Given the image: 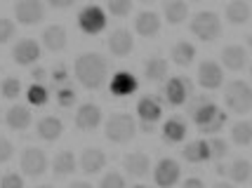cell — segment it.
Segmentation results:
<instances>
[{"label":"cell","instance_id":"37","mask_svg":"<svg viewBox=\"0 0 252 188\" xmlns=\"http://www.w3.org/2000/svg\"><path fill=\"white\" fill-rule=\"evenodd\" d=\"M106 10H109L113 17H125V14L132 12V2L130 0H109Z\"/></svg>","mask_w":252,"mask_h":188},{"label":"cell","instance_id":"26","mask_svg":"<svg viewBox=\"0 0 252 188\" xmlns=\"http://www.w3.org/2000/svg\"><path fill=\"white\" fill-rule=\"evenodd\" d=\"M182 155L187 158L189 162H193V165L205 162V160H210V144L205 139H196V141H191V144L184 146Z\"/></svg>","mask_w":252,"mask_h":188},{"label":"cell","instance_id":"50","mask_svg":"<svg viewBox=\"0 0 252 188\" xmlns=\"http://www.w3.org/2000/svg\"><path fill=\"white\" fill-rule=\"evenodd\" d=\"M35 188H55V186H47V184H45V186H35Z\"/></svg>","mask_w":252,"mask_h":188},{"label":"cell","instance_id":"9","mask_svg":"<svg viewBox=\"0 0 252 188\" xmlns=\"http://www.w3.org/2000/svg\"><path fill=\"white\" fill-rule=\"evenodd\" d=\"M14 19L24 26H35L45 19V5L40 0H19L14 5Z\"/></svg>","mask_w":252,"mask_h":188},{"label":"cell","instance_id":"22","mask_svg":"<svg viewBox=\"0 0 252 188\" xmlns=\"http://www.w3.org/2000/svg\"><path fill=\"white\" fill-rule=\"evenodd\" d=\"M33 115L31 111L24 106V104H14L10 111H7V115H5V122H7V127H12V130H17V132H22V130H29V125H31Z\"/></svg>","mask_w":252,"mask_h":188},{"label":"cell","instance_id":"32","mask_svg":"<svg viewBox=\"0 0 252 188\" xmlns=\"http://www.w3.org/2000/svg\"><path fill=\"white\" fill-rule=\"evenodd\" d=\"M231 141L236 146H250L252 144V122L238 120L231 127Z\"/></svg>","mask_w":252,"mask_h":188},{"label":"cell","instance_id":"52","mask_svg":"<svg viewBox=\"0 0 252 188\" xmlns=\"http://www.w3.org/2000/svg\"><path fill=\"white\" fill-rule=\"evenodd\" d=\"M250 76H252V66H250Z\"/></svg>","mask_w":252,"mask_h":188},{"label":"cell","instance_id":"11","mask_svg":"<svg viewBox=\"0 0 252 188\" xmlns=\"http://www.w3.org/2000/svg\"><path fill=\"white\" fill-rule=\"evenodd\" d=\"M12 59L19 66H31V64H35L40 59V45L35 43L33 38H24V40H19L12 47Z\"/></svg>","mask_w":252,"mask_h":188},{"label":"cell","instance_id":"5","mask_svg":"<svg viewBox=\"0 0 252 188\" xmlns=\"http://www.w3.org/2000/svg\"><path fill=\"white\" fill-rule=\"evenodd\" d=\"M224 101L233 113H248L252 108V87L243 80H231L224 87Z\"/></svg>","mask_w":252,"mask_h":188},{"label":"cell","instance_id":"20","mask_svg":"<svg viewBox=\"0 0 252 188\" xmlns=\"http://www.w3.org/2000/svg\"><path fill=\"white\" fill-rule=\"evenodd\" d=\"M134 31L144 38H154L158 35L160 31V19H158V14L156 12H139L137 14V19H134Z\"/></svg>","mask_w":252,"mask_h":188},{"label":"cell","instance_id":"8","mask_svg":"<svg viewBox=\"0 0 252 188\" xmlns=\"http://www.w3.org/2000/svg\"><path fill=\"white\" fill-rule=\"evenodd\" d=\"M19 167H22V172L26 174V177H43L45 169H47V155H45V151H40V148H35V146H31V148H26L22 153V158H19Z\"/></svg>","mask_w":252,"mask_h":188},{"label":"cell","instance_id":"10","mask_svg":"<svg viewBox=\"0 0 252 188\" xmlns=\"http://www.w3.org/2000/svg\"><path fill=\"white\" fill-rule=\"evenodd\" d=\"M179 174H182V169H179V162L172 160V158H163L154 169V179H156V186L160 188H172L179 181Z\"/></svg>","mask_w":252,"mask_h":188},{"label":"cell","instance_id":"51","mask_svg":"<svg viewBox=\"0 0 252 188\" xmlns=\"http://www.w3.org/2000/svg\"><path fill=\"white\" fill-rule=\"evenodd\" d=\"M134 188H149V186H134Z\"/></svg>","mask_w":252,"mask_h":188},{"label":"cell","instance_id":"39","mask_svg":"<svg viewBox=\"0 0 252 188\" xmlns=\"http://www.w3.org/2000/svg\"><path fill=\"white\" fill-rule=\"evenodd\" d=\"M99 188H125V179L118 172H109V174H104Z\"/></svg>","mask_w":252,"mask_h":188},{"label":"cell","instance_id":"38","mask_svg":"<svg viewBox=\"0 0 252 188\" xmlns=\"http://www.w3.org/2000/svg\"><path fill=\"white\" fill-rule=\"evenodd\" d=\"M76 89L71 87H62L59 92H57V104L62 106V108H68V106H73L76 104Z\"/></svg>","mask_w":252,"mask_h":188},{"label":"cell","instance_id":"31","mask_svg":"<svg viewBox=\"0 0 252 188\" xmlns=\"http://www.w3.org/2000/svg\"><path fill=\"white\" fill-rule=\"evenodd\" d=\"M144 76L151 82H160L163 78H167V61L163 56H151L146 64H144Z\"/></svg>","mask_w":252,"mask_h":188},{"label":"cell","instance_id":"17","mask_svg":"<svg viewBox=\"0 0 252 188\" xmlns=\"http://www.w3.org/2000/svg\"><path fill=\"white\" fill-rule=\"evenodd\" d=\"M78 165H80V169L85 174H97V172H101L106 167V153L101 148H94V146L85 148L83 155H80V160H78Z\"/></svg>","mask_w":252,"mask_h":188},{"label":"cell","instance_id":"2","mask_svg":"<svg viewBox=\"0 0 252 188\" xmlns=\"http://www.w3.org/2000/svg\"><path fill=\"white\" fill-rule=\"evenodd\" d=\"M73 71H76L78 82L85 89H99L109 76V61L97 52H85L76 59Z\"/></svg>","mask_w":252,"mask_h":188},{"label":"cell","instance_id":"34","mask_svg":"<svg viewBox=\"0 0 252 188\" xmlns=\"http://www.w3.org/2000/svg\"><path fill=\"white\" fill-rule=\"evenodd\" d=\"M0 94H2L5 99H17V97L22 94V82H19V78H5V80L0 82Z\"/></svg>","mask_w":252,"mask_h":188},{"label":"cell","instance_id":"13","mask_svg":"<svg viewBox=\"0 0 252 188\" xmlns=\"http://www.w3.org/2000/svg\"><path fill=\"white\" fill-rule=\"evenodd\" d=\"M101 125V108L97 104H83L76 113V127L83 132H92Z\"/></svg>","mask_w":252,"mask_h":188},{"label":"cell","instance_id":"1","mask_svg":"<svg viewBox=\"0 0 252 188\" xmlns=\"http://www.w3.org/2000/svg\"><path fill=\"white\" fill-rule=\"evenodd\" d=\"M187 108L191 113V120L198 125L200 132H205V134L220 132L221 127L226 125V118H229L215 101L210 99L208 94H193L187 101Z\"/></svg>","mask_w":252,"mask_h":188},{"label":"cell","instance_id":"47","mask_svg":"<svg viewBox=\"0 0 252 188\" xmlns=\"http://www.w3.org/2000/svg\"><path fill=\"white\" fill-rule=\"evenodd\" d=\"M139 127H142V132H146V134H151L156 130V125H146V122H139Z\"/></svg>","mask_w":252,"mask_h":188},{"label":"cell","instance_id":"27","mask_svg":"<svg viewBox=\"0 0 252 188\" xmlns=\"http://www.w3.org/2000/svg\"><path fill=\"white\" fill-rule=\"evenodd\" d=\"M250 14H252V7L245 2V0H233V2L226 5V19H229L233 26L248 24L250 22Z\"/></svg>","mask_w":252,"mask_h":188},{"label":"cell","instance_id":"6","mask_svg":"<svg viewBox=\"0 0 252 188\" xmlns=\"http://www.w3.org/2000/svg\"><path fill=\"white\" fill-rule=\"evenodd\" d=\"M163 97L170 106H184L191 97H193V82L189 78L175 76L165 82L163 87Z\"/></svg>","mask_w":252,"mask_h":188},{"label":"cell","instance_id":"45","mask_svg":"<svg viewBox=\"0 0 252 188\" xmlns=\"http://www.w3.org/2000/svg\"><path fill=\"white\" fill-rule=\"evenodd\" d=\"M71 5H73L71 0H50V7H55V10H66Z\"/></svg>","mask_w":252,"mask_h":188},{"label":"cell","instance_id":"46","mask_svg":"<svg viewBox=\"0 0 252 188\" xmlns=\"http://www.w3.org/2000/svg\"><path fill=\"white\" fill-rule=\"evenodd\" d=\"M68 188H92V184H88V181H73Z\"/></svg>","mask_w":252,"mask_h":188},{"label":"cell","instance_id":"44","mask_svg":"<svg viewBox=\"0 0 252 188\" xmlns=\"http://www.w3.org/2000/svg\"><path fill=\"white\" fill-rule=\"evenodd\" d=\"M182 188H205V184L200 181V179H196V177H191V179H187L184 184H182Z\"/></svg>","mask_w":252,"mask_h":188},{"label":"cell","instance_id":"43","mask_svg":"<svg viewBox=\"0 0 252 188\" xmlns=\"http://www.w3.org/2000/svg\"><path fill=\"white\" fill-rule=\"evenodd\" d=\"M31 78L35 80V85H43V80L47 78V71H45L43 66H38V68H33V73H31Z\"/></svg>","mask_w":252,"mask_h":188},{"label":"cell","instance_id":"35","mask_svg":"<svg viewBox=\"0 0 252 188\" xmlns=\"http://www.w3.org/2000/svg\"><path fill=\"white\" fill-rule=\"evenodd\" d=\"M14 35H17V24L7 17H0V45L10 43Z\"/></svg>","mask_w":252,"mask_h":188},{"label":"cell","instance_id":"29","mask_svg":"<svg viewBox=\"0 0 252 188\" xmlns=\"http://www.w3.org/2000/svg\"><path fill=\"white\" fill-rule=\"evenodd\" d=\"M163 12H165V19H167V24L179 26V24L189 17V5H187V2H182V0H170V2H165Z\"/></svg>","mask_w":252,"mask_h":188},{"label":"cell","instance_id":"3","mask_svg":"<svg viewBox=\"0 0 252 188\" xmlns=\"http://www.w3.org/2000/svg\"><path fill=\"white\" fill-rule=\"evenodd\" d=\"M104 134H106V139L113 141V144H127V141L134 139V134H137V122H134V118L127 115V113H116V115H111L109 120H106Z\"/></svg>","mask_w":252,"mask_h":188},{"label":"cell","instance_id":"23","mask_svg":"<svg viewBox=\"0 0 252 188\" xmlns=\"http://www.w3.org/2000/svg\"><path fill=\"white\" fill-rule=\"evenodd\" d=\"M221 64L229 71H241L248 64V52L243 50L241 45H229L221 50Z\"/></svg>","mask_w":252,"mask_h":188},{"label":"cell","instance_id":"19","mask_svg":"<svg viewBox=\"0 0 252 188\" xmlns=\"http://www.w3.org/2000/svg\"><path fill=\"white\" fill-rule=\"evenodd\" d=\"M43 45L45 50H50V52H62L68 43V35H66V28L64 26H59V24H52V26H47L43 31Z\"/></svg>","mask_w":252,"mask_h":188},{"label":"cell","instance_id":"36","mask_svg":"<svg viewBox=\"0 0 252 188\" xmlns=\"http://www.w3.org/2000/svg\"><path fill=\"white\" fill-rule=\"evenodd\" d=\"M208 144H210V158H215V160H221L224 155L229 153V144L224 139H220V136H212Z\"/></svg>","mask_w":252,"mask_h":188},{"label":"cell","instance_id":"4","mask_svg":"<svg viewBox=\"0 0 252 188\" xmlns=\"http://www.w3.org/2000/svg\"><path fill=\"white\" fill-rule=\"evenodd\" d=\"M189 26H191V33L196 35L198 40H203V43H212L221 33V19L210 10L198 12Z\"/></svg>","mask_w":252,"mask_h":188},{"label":"cell","instance_id":"24","mask_svg":"<svg viewBox=\"0 0 252 188\" xmlns=\"http://www.w3.org/2000/svg\"><path fill=\"white\" fill-rule=\"evenodd\" d=\"M76 167H78V160L71 151H59V153L55 155V160H52L55 177H68V174L76 172Z\"/></svg>","mask_w":252,"mask_h":188},{"label":"cell","instance_id":"25","mask_svg":"<svg viewBox=\"0 0 252 188\" xmlns=\"http://www.w3.org/2000/svg\"><path fill=\"white\" fill-rule=\"evenodd\" d=\"M187 122L182 118H170V120L163 125V139L167 144H179L187 139Z\"/></svg>","mask_w":252,"mask_h":188},{"label":"cell","instance_id":"41","mask_svg":"<svg viewBox=\"0 0 252 188\" xmlns=\"http://www.w3.org/2000/svg\"><path fill=\"white\" fill-rule=\"evenodd\" d=\"M12 155H14V146H12L10 139H5V136H0V165L2 162H10Z\"/></svg>","mask_w":252,"mask_h":188},{"label":"cell","instance_id":"33","mask_svg":"<svg viewBox=\"0 0 252 188\" xmlns=\"http://www.w3.org/2000/svg\"><path fill=\"white\" fill-rule=\"evenodd\" d=\"M26 99H29L31 106H45V104L50 101V92H47L45 85H35V82H33L31 87L26 89Z\"/></svg>","mask_w":252,"mask_h":188},{"label":"cell","instance_id":"16","mask_svg":"<svg viewBox=\"0 0 252 188\" xmlns=\"http://www.w3.org/2000/svg\"><path fill=\"white\" fill-rule=\"evenodd\" d=\"M111 94L113 97H130L137 92L139 87V82H137V78L132 76L130 71H118L116 76L111 78Z\"/></svg>","mask_w":252,"mask_h":188},{"label":"cell","instance_id":"7","mask_svg":"<svg viewBox=\"0 0 252 188\" xmlns=\"http://www.w3.org/2000/svg\"><path fill=\"white\" fill-rule=\"evenodd\" d=\"M78 26L80 31H85L90 35H97L106 28V12L99 5H88L78 12Z\"/></svg>","mask_w":252,"mask_h":188},{"label":"cell","instance_id":"30","mask_svg":"<svg viewBox=\"0 0 252 188\" xmlns=\"http://www.w3.org/2000/svg\"><path fill=\"white\" fill-rule=\"evenodd\" d=\"M226 177H229L233 184H245V181L252 177V165L248 160L238 158V160H233L231 165H226Z\"/></svg>","mask_w":252,"mask_h":188},{"label":"cell","instance_id":"15","mask_svg":"<svg viewBox=\"0 0 252 188\" xmlns=\"http://www.w3.org/2000/svg\"><path fill=\"white\" fill-rule=\"evenodd\" d=\"M123 169L130 174V177H137L142 179L149 174V169H151V160H149V155L142 153V151H134V153H127L123 158Z\"/></svg>","mask_w":252,"mask_h":188},{"label":"cell","instance_id":"12","mask_svg":"<svg viewBox=\"0 0 252 188\" xmlns=\"http://www.w3.org/2000/svg\"><path fill=\"white\" fill-rule=\"evenodd\" d=\"M224 82V71L217 61H203L198 66V85L203 89H220Z\"/></svg>","mask_w":252,"mask_h":188},{"label":"cell","instance_id":"21","mask_svg":"<svg viewBox=\"0 0 252 188\" xmlns=\"http://www.w3.org/2000/svg\"><path fill=\"white\" fill-rule=\"evenodd\" d=\"M35 132H38V136L43 141H57L62 136V132H64V122L55 118V115H45L43 120H38Z\"/></svg>","mask_w":252,"mask_h":188},{"label":"cell","instance_id":"40","mask_svg":"<svg viewBox=\"0 0 252 188\" xmlns=\"http://www.w3.org/2000/svg\"><path fill=\"white\" fill-rule=\"evenodd\" d=\"M0 188H24L22 174H14V172L5 174V177L0 179Z\"/></svg>","mask_w":252,"mask_h":188},{"label":"cell","instance_id":"49","mask_svg":"<svg viewBox=\"0 0 252 188\" xmlns=\"http://www.w3.org/2000/svg\"><path fill=\"white\" fill-rule=\"evenodd\" d=\"M248 47H252V33L248 35Z\"/></svg>","mask_w":252,"mask_h":188},{"label":"cell","instance_id":"14","mask_svg":"<svg viewBox=\"0 0 252 188\" xmlns=\"http://www.w3.org/2000/svg\"><path fill=\"white\" fill-rule=\"evenodd\" d=\"M109 50L113 56H127L134 50V38L127 28H116L109 35Z\"/></svg>","mask_w":252,"mask_h":188},{"label":"cell","instance_id":"18","mask_svg":"<svg viewBox=\"0 0 252 188\" xmlns=\"http://www.w3.org/2000/svg\"><path fill=\"white\" fill-rule=\"evenodd\" d=\"M137 113H139V122H146V125H156L163 115V106L156 97H142L137 101Z\"/></svg>","mask_w":252,"mask_h":188},{"label":"cell","instance_id":"28","mask_svg":"<svg viewBox=\"0 0 252 188\" xmlns=\"http://www.w3.org/2000/svg\"><path fill=\"white\" fill-rule=\"evenodd\" d=\"M170 56H172V61H175L177 66H191L193 59H196V47L191 43H187V40H179V43L172 47Z\"/></svg>","mask_w":252,"mask_h":188},{"label":"cell","instance_id":"48","mask_svg":"<svg viewBox=\"0 0 252 188\" xmlns=\"http://www.w3.org/2000/svg\"><path fill=\"white\" fill-rule=\"evenodd\" d=\"M212 188H233V184H226V181H220V184H215Z\"/></svg>","mask_w":252,"mask_h":188},{"label":"cell","instance_id":"42","mask_svg":"<svg viewBox=\"0 0 252 188\" xmlns=\"http://www.w3.org/2000/svg\"><path fill=\"white\" fill-rule=\"evenodd\" d=\"M66 78H68V71H66L64 64H57L55 71H52V80H55L57 85H62V82H66Z\"/></svg>","mask_w":252,"mask_h":188}]
</instances>
